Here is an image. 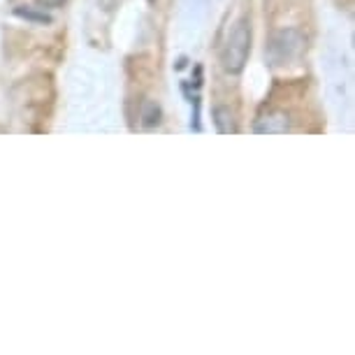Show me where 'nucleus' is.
<instances>
[{"label": "nucleus", "instance_id": "10", "mask_svg": "<svg viewBox=\"0 0 355 355\" xmlns=\"http://www.w3.org/2000/svg\"><path fill=\"white\" fill-rule=\"evenodd\" d=\"M149 3H156V0H149Z\"/></svg>", "mask_w": 355, "mask_h": 355}, {"label": "nucleus", "instance_id": "4", "mask_svg": "<svg viewBox=\"0 0 355 355\" xmlns=\"http://www.w3.org/2000/svg\"><path fill=\"white\" fill-rule=\"evenodd\" d=\"M214 116V125H216V130L220 135H230V132H237V121H234V114L230 112V107H214L211 112Z\"/></svg>", "mask_w": 355, "mask_h": 355}, {"label": "nucleus", "instance_id": "1", "mask_svg": "<svg viewBox=\"0 0 355 355\" xmlns=\"http://www.w3.org/2000/svg\"><path fill=\"white\" fill-rule=\"evenodd\" d=\"M249 51H251V24L249 19H239L223 46V53H220L223 70L230 72V75H239L246 65Z\"/></svg>", "mask_w": 355, "mask_h": 355}, {"label": "nucleus", "instance_id": "5", "mask_svg": "<svg viewBox=\"0 0 355 355\" xmlns=\"http://www.w3.org/2000/svg\"><path fill=\"white\" fill-rule=\"evenodd\" d=\"M142 125L146 130L151 128H158L160 121H163V110H160V105L156 103V100H144L142 103Z\"/></svg>", "mask_w": 355, "mask_h": 355}, {"label": "nucleus", "instance_id": "6", "mask_svg": "<svg viewBox=\"0 0 355 355\" xmlns=\"http://www.w3.org/2000/svg\"><path fill=\"white\" fill-rule=\"evenodd\" d=\"M15 15L26 19V21H33V24H51V17L46 15V12H37V10H31V8H17Z\"/></svg>", "mask_w": 355, "mask_h": 355}, {"label": "nucleus", "instance_id": "3", "mask_svg": "<svg viewBox=\"0 0 355 355\" xmlns=\"http://www.w3.org/2000/svg\"><path fill=\"white\" fill-rule=\"evenodd\" d=\"M291 130V119L286 112H270L256 123L258 135H277V132H288Z\"/></svg>", "mask_w": 355, "mask_h": 355}, {"label": "nucleus", "instance_id": "9", "mask_svg": "<svg viewBox=\"0 0 355 355\" xmlns=\"http://www.w3.org/2000/svg\"><path fill=\"white\" fill-rule=\"evenodd\" d=\"M186 68V58H179V63H177V70H184Z\"/></svg>", "mask_w": 355, "mask_h": 355}, {"label": "nucleus", "instance_id": "2", "mask_svg": "<svg viewBox=\"0 0 355 355\" xmlns=\"http://www.w3.org/2000/svg\"><path fill=\"white\" fill-rule=\"evenodd\" d=\"M304 49V35L297 28H284L274 33L267 46V56H270L272 65H284L293 58H297Z\"/></svg>", "mask_w": 355, "mask_h": 355}, {"label": "nucleus", "instance_id": "8", "mask_svg": "<svg viewBox=\"0 0 355 355\" xmlns=\"http://www.w3.org/2000/svg\"><path fill=\"white\" fill-rule=\"evenodd\" d=\"M193 130L200 132V98H193Z\"/></svg>", "mask_w": 355, "mask_h": 355}, {"label": "nucleus", "instance_id": "7", "mask_svg": "<svg viewBox=\"0 0 355 355\" xmlns=\"http://www.w3.org/2000/svg\"><path fill=\"white\" fill-rule=\"evenodd\" d=\"M35 5L42 10H56V8H63L65 0H35Z\"/></svg>", "mask_w": 355, "mask_h": 355}]
</instances>
